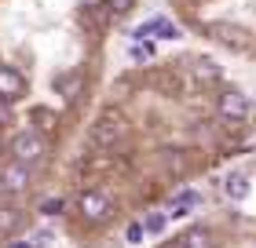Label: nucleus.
Wrapping results in <instances>:
<instances>
[{
  "instance_id": "obj_10",
  "label": "nucleus",
  "mask_w": 256,
  "mask_h": 248,
  "mask_svg": "<svg viewBox=\"0 0 256 248\" xmlns=\"http://www.w3.org/2000/svg\"><path fill=\"white\" fill-rule=\"evenodd\" d=\"M55 88H59V95L66 102H74V99H80V91H84V77L80 73H62L59 80H55Z\"/></svg>"
},
{
  "instance_id": "obj_8",
  "label": "nucleus",
  "mask_w": 256,
  "mask_h": 248,
  "mask_svg": "<svg viewBox=\"0 0 256 248\" xmlns=\"http://www.w3.org/2000/svg\"><path fill=\"white\" fill-rule=\"evenodd\" d=\"M150 37H161V40H176V37H180V29L172 26L168 18H150L146 26H139V29L132 33V40H150Z\"/></svg>"
},
{
  "instance_id": "obj_13",
  "label": "nucleus",
  "mask_w": 256,
  "mask_h": 248,
  "mask_svg": "<svg viewBox=\"0 0 256 248\" xmlns=\"http://www.w3.org/2000/svg\"><path fill=\"white\" fill-rule=\"evenodd\" d=\"M227 197H230V201H246V197H249V179H246L242 172H234V175L227 179Z\"/></svg>"
},
{
  "instance_id": "obj_11",
  "label": "nucleus",
  "mask_w": 256,
  "mask_h": 248,
  "mask_svg": "<svg viewBox=\"0 0 256 248\" xmlns=\"http://www.w3.org/2000/svg\"><path fill=\"white\" fill-rule=\"evenodd\" d=\"M22 227V212L15 205H0V234H15Z\"/></svg>"
},
{
  "instance_id": "obj_3",
  "label": "nucleus",
  "mask_w": 256,
  "mask_h": 248,
  "mask_svg": "<svg viewBox=\"0 0 256 248\" xmlns=\"http://www.w3.org/2000/svg\"><path fill=\"white\" fill-rule=\"evenodd\" d=\"M124 132H128V124H124L121 113H102V117H96V124L88 128V139H92V146H114Z\"/></svg>"
},
{
  "instance_id": "obj_19",
  "label": "nucleus",
  "mask_w": 256,
  "mask_h": 248,
  "mask_svg": "<svg viewBox=\"0 0 256 248\" xmlns=\"http://www.w3.org/2000/svg\"><path fill=\"white\" fill-rule=\"evenodd\" d=\"M143 234H146V230H143V223H128V234H124V238L132 241V245H139V238H143Z\"/></svg>"
},
{
  "instance_id": "obj_1",
  "label": "nucleus",
  "mask_w": 256,
  "mask_h": 248,
  "mask_svg": "<svg viewBox=\"0 0 256 248\" xmlns=\"http://www.w3.org/2000/svg\"><path fill=\"white\" fill-rule=\"evenodd\" d=\"M11 153H15L18 164H30V168H33V164H40V161L52 153V143H48V135H44V132H37V128H26V132L15 135Z\"/></svg>"
},
{
  "instance_id": "obj_17",
  "label": "nucleus",
  "mask_w": 256,
  "mask_h": 248,
  "mask_svg": "<svg viewBox=\"0 0 256 248\" xmlns=\"http://www.w3.org/2000/svg\"><path fill=\"white\" fill-rule=\"evenodd\" d=\"M102 4L110 7V15H128L132 11V0H102Z\"/></svg>"
},
{
  "instance_id": "obj_9",
  "label": "nucleus",
  "mask_w": 256,
  "mask_h": 248,
  "mask_svg": "<svg viewBox=\"0 0 256 248\" xmlns=\"http://www.w3.org/2000/svg\"><path fill=\"white\" fill-rule=\"evenodd\" d=\"M180 241H183L180 248H216V234L208 227H190Z\"/></svg>"
},
{
  "instance_id": "obj_7",
  "label": "nucleus",
  "mask_w": 256,
  "mask_h": 248,
  "mask_svg": "<svg viewBox=\"0 0 256 248\" xmlns=\"http://www.w3.org/2000/svg\"><path fill=\"white\" fill-rule=\"evenodd\" d=\"M22 91H26V80L15 66H0V99L4 102H15Z\"/></svg>"
},
{
  "instance_id": "obj_12",
  "label": "nucleus",
  "mask_w": 256,
  "mask_h": 248,
  "mask_svg": "<svg viewBox=\"0 0 256 248\" xmlns=\"http://www.w3.org/2000/svg\"><path fill=\"white\" fill-rule=\"evenodd\" d=\"M198 201H202V197H198L194 190H183V194H180L176 201H172V208H168V216H172V219H180V216H187V212H190V208L198 205Z\"/></svg>"
},
{
  "instance_id": "obj_4",
  "label": "nucleus",
  "mask_w": 256,
  "mask_h": 248,
  "mask_svg": "<svg viewBox=\"0 0 256 248\" xmlns=\"http://www.w3.org/2000/svg\"><path fill=\"white\" fill-rule=\"evenodd\" d=\"M212 40H220L224 48H230V51H249L252 48V37H249V29H242V26H230V22H216L212 29Z\"/></svg>"
},
{
  "instance_id": "obj_15",
  "label": "nucleus",
  "mask_w": 256,
  "mask_h": 248,
  "mask_svg": "<svg viewBox=\"0 0 256 248\" xmlns=\"http://www.w3.org/2000/svg\"><path fill=\"white\" fill-rule=\"evenodd\" d=\"M165 223H168V216H161V212H154V216H146L143 230H150V234H161V230H165Z\"/></svg>"
},
{
  "instance_id": "obj_6",
  "label": "nucleus",
  "mask_w": 256,
  "mask_h": 248,
  "mask_svg": "<svg viewBox=\"0 0 256 248\" xmlns=\"http://www.w3.org/2000/svg\"><path fill=\"white\" fill-rule=\"evenodd\" d=\"M216 110H220V117H224V121H246V117H249V99L242 95V91L227 88L224 95H220Z\"/></svg>"
},
{
  "instance_id": "obj_16",
  "label": "nucleus",
  "mask_w": 256,
  "mask_h": 248,
  "mask_svg": "<svg viewBox=\"0 0 256 248\" xmlns=\"http://www.w3.org/2000/svg\"><path fill=\"white\" fill-rule=\"evenodd\" d=\"M62 208H66V201H62V197H48V201L40 205V212H44V216H59Z\"/></svg>"
},
{
  "instance_id": "obj_21",
  "label": "nucleus",
  "mask_w": 256,
  "mask_h": 248,
  "mask_svg": "<svg viewBox=\"0 0 256 248\" xmlns=\"http://www.w3.org/2000/svg\"><path fill=\"white\" fill-rule=\"evenodd\" d=\"M8 248H30V245H26V241H11Z\"/></svg>"
},
{
  "instance_id": "obj_14",
  "label": "nucleus",
  "mask_w": 256,
  "mask_h": 248,
  "mask_svg": "<svg viewBox=\"0 0 256 248\" xmlns=\"http://www.w3.org/2000/svg\"><path fill=\"white\" fill-rule=\"evenodd\" d=\"M128 55H132V58H136V62H146V58H150V55H154V48H150V44H146V40H136V44H132V48H128Z\"/></svg>"
},
{
  "instance_id": "obj_2",
  "label": "nucleus",
  "mask_w": 256,
  "mask_h": 248,
  "mask_svg": "<svg viewBox=\"0 0 256 248\" xmlns=\"http://www.w3.org/2000/svg\"><path fill=\"white\" fill-rule=\"evenodd\" d=\"M77 212H80L84 223L99 227V223H106L114 216V201H110V194H102V190H84L80 201H77Z\"/></svg>"
},
{
  "instance_id": "obj_5",
  "label": "nucleus",
  "mask_w": 256,
  "mask_h": 248,
  "mask_svg": "<svg viewBox=\"0 0 256 248\" xmlns=\"http://www.w3.org/2000/svg\"><path fill=\"white\" fill-rule=\"evenodd\" d=\"M30 183H33V168H30V164L11 161L8 168L0 172V190H8V194H22V190H30Z\"/></svg>"
},
{
  "instance_id": "obj_18",
  "label": "nucleus",
  "mask_w": 256,
  "mask_h": 248,
  "mask_svg": "<svg viewBox=\"0 0 256 248\" xmlns=\"http://www.w3.org/2000/svg\"><path fill=\"white\" fill-rule=\"evenodd\" d=\"M198 77H202V80H216L220 69H212V62H205V58H202V62H198Z\"/></svg>"
},
{
  "instance_id": "obj_20",
  "label": "nucleus",
  "mask_w": 256,
  "mask_h": 248,
  "mask_svg": "<svg viewBox=\"0 0 256 248\" xmlns=\"http://www.w3.org/2000/svg\"><path fill=\"white\" fill-rule=\"evenodd\" d=\"M11 117H15V113H11V102H4V99H0V128H4V124H11Z\"/></svg>"
}]
</instances>
